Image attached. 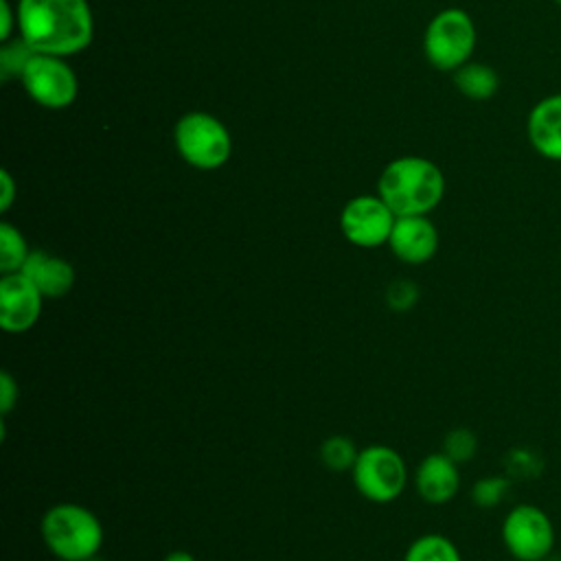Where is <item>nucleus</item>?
I'll list each match as a JSON object with an SVG mask.
<instances>
[{
	"instance_id": "1",
	"label": "nucleus",
	"mask_w": 561,
	"mask_h": 561,
	"mask_svg": "<svg viewBox=\"0 0 561 561\" xmlns=\"http://www.w3.org/2000/svg\"><path fill=\"white\" fill-rule=\"evenodd\" d=\"M18 26L35 53L55 57L83 50L94 31L85 0H20Z\"/></svg>"
},
{
	"instance_id": "2",
	"label": "nucleus",
	"mask_w": 561,
	"mask_h": 561,
	"mask_svg": "<svg viewBox=\"0 0 561 561\" xmlns=\"http://www.w3.org/2000/svg\"><path fill=\"white\" fill-rule=\"evenodd\" d=\"M377 195L397 217L427 215L445 195V178L443 171L425 158H397L381 171Z\"/></svg>"
},
{
	"instance_id": "3",
	"label": "nucleus",
	"mask_w": 561,
	"mask_h": 561,
	"mask_svg": "<svg viewBox=\"0 0 561 561\" xmlns=\"http://www.w3.org/2000/svg\"><path fill=\"white\" fill-rule=\"evenodd\" d=\"M39 535L57 561H88L101 554L105 528L99 515L79 502H57L39 519Z\"/></svg>"
},
{
	"instance_id": "4",
	"label": "nucleus",
	"mask_w": 561,
	"mask_h": 561,
	"mask_svg": "<svg viewBox=\"0 0 561 561\" xmlns=\"http://www.w3.org/2000/svg\"><path fill=\"white\" fill-rule=\"evenodd\" d=\"M351 480L364 500L373 504H390L408 486V465L394 447L373 443L359 449L351 469Z\"/></svg>"
},
{
	"instance_id": "5",
	"label": "nucleus",
	"mask_w": 561,
	"mask_h": 561,
	"mask_svg": "<svg viewBox=\"0 0 561 561\" xmlns=\"http://www.w3.org/2000/svg\"><path fill=\"white\" fill-rule=\"evenodd\" d=\"M500 537L515 561H543L554 548V524L543 508L517 504L504 515Z\"/></svg>"
},
{
	"instance_id": "6",
	"label": "nucleus",
	"mask_w": 561,
	"mask_h": 561,
	"mask_svg": "<svg viewBox=\"0 0 561 561\" xmlns=\"http://www.w3.org/2000/svg\"><path fill=\"white\" fill-rule=\"evenodd\" d=\"M476 46V26L467 11L445 9L425 31V55L438 70H458Z\"/></svg>"
},
{
	"instance_id": "7",
	"label": "nucleus",
	"mask_w": 561,
	"mask_h": 561,
	"mask_svg": "<svg viewBox=\"0 0 561 561\" xmlns=\"http://www.w3.org/2000/svg\"><path fill=\"white\" fill-rule=\"evenodd\" d=\"M180 156L197 169H217L230 158V134L210 114L191 112L175 125Z\"/></svg>"
},
{
	"instance_id": "8",
	"label": "nucleus",
	"mask_w": 561,
	"mask_h": 561,
	"mask_svg": "<svg viewBox=\"0 0 561 561\" xmlns=\"http://www.w3.org/2000/svg\"><path fill=\"white\" fill-rule=\"evenodd\" d=\"M394 219L397 215L379 195H357L344 204L340 230L348 243L373 250L388 243Z\"/></svg>"
},
{
	"instance_id": "9",
	"label": "nucleus",
	"mask_w": 561,
	"mask_h": 561,
	"mask_svg": "<svg viewBox=\"0 0 561 561\" xmlns=\"http://www.w3.org/2000/svg\"><path fill=\"white\" fill-rule=\"evenodd\" d=\"M26 92L44 107H68L77 96L75 72L55 55L35 53L20 75Z\"/></svg>"
},
{
	"instance_id": "10",
	"label": "nucleus",
	"mask_w": 561,
	"mask_h": 561,
	"mask_svg": "<svg viewBox=\"0 0 561 561\" xmlns=\"http://www.w3.org/2000/svg\"><path fill=\"white\" fill-rule=\"evenodd\" d=\"M42 291L22 274H0V329L9 335L28 333L44 311Z\"/></svg>"
},
{
	"instance_id": "11",
	"label": "nucleus",
	"mask_w": 561,
	"mask_h": 561,
	"mask_svg": "<svg viewBox=\"0 0 561 561\" xmlns=\"http://www.w3.org/2000/svg\"><path fill=\"white\" fill-rule=\"evenodd\" d=\"M388 248L397 261L405 265H423L438 252V230L427 215L397 217Z\"/></svg>"
},
{
	"instance_id": "12",
	"label": "nucleus",
	"mask_w": 561,
	"mask_h": 561,
	"mask_svg": "<svg viewBox=\"0 0 561 561\" xmlns=\"http://www.w3.org/2000/svg\"><path fill=\"white\" fill-rule=\"evenodd\" d=\"M414 489L425 504H449L460 491V465L447 454H427L414 469Z\"/></svg>"
},
{
	"instance_id": "13",
	"label": "nucleus",
	"mask_w": 561,
	"mask_h": 561,
	"mask_svg": "<svg viewBox=\"0 0 561 561\" xmlns=\"http://www.w3.org/2000/svg\"><path fill=\"white\" fill-rule=\"evenodd\" d=\"M526 136L541 158L561 162V92L533 105L526 118Z\"/></svg>"
},
{
	"instance_id": "14",
	"label": "nucleus",
	"mask_w": 561,
	"mask_h": 561,
	"mask_svg": "<svg viewBox=\"0 0 561 561\" xmlns=\"http://www.w3.org/2000/svg\"><path fill=\"white\" fill-rule=\"evenodd\" d=\"M20 272L42 291L46 300L64 298L66 294H70L77 278L70 261L46 250H31Z\"/></svg>"
},
{
	"instance_id": "15",
	"label": "nucleus",
	"mask_w": 561,
	"mask_h": 561,
	"mask_svg": "<svg viewBox=\"0 0 561 561\" xmlns=\"http://www.w3.org/2000/svg\"><path fill=\"white\" fill-rule=\"evenodd\" d=\"M454 83H456L460 94H465L473 101H486L497 92L500 77L486 64L467 61L465 66L454 70Z\"/></svg>"
},
{
	"instance_id": "16",
	"label": "nucleus",
	"mask_w": 561,
	"mask_h": 561,
	"mask_svg": "<svg viewBox=\"0 0 561 561\" xmlns=\"http://www.w3.org/2000/svg\"><path fill=\"white\" fill-rule=\"evenodd\" d=\"M403 561H462V554L447 535L425 533L408 546Z\"/></svg>"
},
{
	"instance_id": "17",
	"label": "nucleus",
	"mask_w": 561,
	"mask_h": 561,
	"mask_svg": "<svg viewBox=\"0 0 561 561\" xmlns=\"http://www.w3.org/2000/svg\"><path fill=\"white\" fill-rule=\"evenodd\" d=\"M31 250L24 234L9 221L0 224V274L20 272Z\"/></svg>"
},
{
	"instance_id": "18",
	"label": "nucleus",
	"mask_w": 561,
	"mask_h": 561,
	"mask_svg": "<svg viewBox=\"0 0 561 561\" xmlns=\"http://www.w3.org/2000/svg\"><path fill=\"white\" fill-rule=\"evenodd\" d=\"M357 454H359V449L355 447V443L348 436H342V434H333V436L324 438L320 449H318L320 462L329 471H335V473L351 471L355 460H357Z\"/></svg>"
},
{
	"instance_id": "19",
	"label": "nucleus",
	"mask_w": 561,
	"mask_h": 561,
	"mask_svg": "<svg viewBox=\"0 0 561 561\" xmlns=\"http://www.w3.org/2000/svg\"><path fill=\"white\" fill-rule=\"evenodd\" d=\"M511 491V480L504 476H484L473 482L471 500L480 508L497 506Z\"/></svg>"
},
{
	"instance_id": "20",
	"label": "nucleus",
	"mask_w": 561,
	"mask_h": 561,
	"mask_svg": "<svg viewBox=\"0 0 561 561\" xmlns=\"http://www.w3.org/2000/svg\"><path fill=\"white\" fill-rule=\"evenodd\" d=\"M443 454H447L454 462L465 465L478 451V438L469 427H454L443 438Z\"/></svg>"
},
{
	"instance_id": "21",
	"label": "nucleus",
	"mask_w": 561,
	"mask_h": 561,
	"mask_svg": "<svg viewBox=\"0 0 561 561\" xmlns=\"http://www.w3.org/2000/svg\"><path fill=\"white\" fill-rule=\"evenodd\" d=\"M35 55V50L22 39V42H13L9 46H4L0 50V75L2 79L9 77H20L24 66L28 64V59Z\"/></svg>"
},
{
	"instance_id": "22",
	"label": "nucleus",
	"mask_w": 561,
	"mask_h": 561,
	"mask_svg": "<svg viewBox=\"0 0 561 561\" xmlns=\"http://www.w3.org/2000/svg\"><path fill=\"white\" fill-rule=\"evenodd\" d=\"M419 300V287L414 280L399 278L392 280L386 289V302L392 311H410Z\"/></svg>"
},
{
	"instance_id": "23",
	"label": "nucleus",
	"mask_w": 561,
	"mask_h": 561,
	"mask_svg": "<svg viewBox=\"0 0 561 561\" xmlns=\"http://www.w3.org/2000/svg\"><path fill=\"white\" fill-rule=\"evenodd\" d=\"M18 399H20L18 381L13 379V375L9 370H2L0 373V414H2V419H7L11 414Z\"/></svg>"
},
{
	"instance_id": "24",
	"label": "nucleus",
	"mask_w": 561,
	"mask_h": 561,
	"mask_svg": "<svg viewBox=\"0 0 561 561\" xmlns=\"http://www.w3.org/2000/svg\"><path fill=\"white\" fill-rule=\"evenodd\" d=\"M0 182H2V193H0V210L7 213L9 206L13 204L15 199V184L9 175V171H0Z\"/></svg>"
},
{
	"instance_id": "25",
	"label": "nucleus",
	"mask_w": 561,
	"mask_h": 561,
	"mask_svg": "<svg viewBox=\"0 0 561 561\" xmlns=\"http://www.w3.org/2000/svg\"><path fill=\"white\" fill-rule=\"evenodd\" d=\"M2 31H0V37L7 39L11 35V24H13V18H11V7H9V0H2Z\"/></svg>"
},
{
	"instance_id": "26",
	"label": "nucleus",
	"mask_w": 561,
	"mask_h": 561,
	"mask_svg": "<svg viewBox=\"0 0 561 561\" xmlns=\"http://www.w3.org/2000/svg\"><path fill=\"white\" fill-rule=\"evenodd\" d=\"M162 561H197L188 550H171Z\"/></svg>"
},
{
	"instance_id": "27",
	"label": "nucleus",
	"mask_w": 561,
	"mask_h": 561,
	"mask_svg": "<svg viewBox=\"0 0 561 561\" xmlns=\"http://www.w3.org/2000/svg\"><path fill=\"white\" fill-rule=\"evenodd\" d=\"M88 561H103V559H101V554H96V557H92V559H88Z\"/></svg>"
},
{
	"instance_id": "28",
	"label": "nucleus",
	"mask_w": 561,
	"mask_h": 561,
	"mask_svg": "<svg viewBox=\"0 0 561 561\" xmlns=\"http://www.w3.org/2000/svg\"><path fill=\"white\" fill-rule=\"evenodd\" d=\"M554 2H557V4H559V7H561V0H554Z\"/></svg>"
}]
</instances>
